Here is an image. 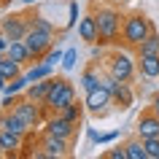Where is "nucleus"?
Returning <instances> with one entry per match:
<instances>
[{
    "mask_svg": "<svg viewBox=\"0 0 159 159\" xmlns=\"http://www.w3.org/2000/svg\"><path fill=\"white\" fill-rule=\"evenodd\" d=\"M92 14L97 19V30H100V46H121V25H124L121 8L94 0Z\"/></svg>",
    "mask_w": 159,
    "mask_h": 159,
    "instance_id": "1",
    "label": "nucleus"
},
{
    "mask_svg": "<svg viewBox=\"0 0 159 159\" xmlns=\"http://www.w3.org/2000/svg\"><path fill=\"white\" fill-rule=\"evenodd\" d=\"M102 67H105V73H111L113 78L119 81H124V84H132L135 75H138V59L129 49L124 46H111L105 54L100 57Z\"/></svg>",
    "mask_w": 159,
    "mask_h": 159,
    "instance_id": "2",
    "label": "nucleus"
},
{
    "mask_svg": "<svg viewBox=\"0 0 159 159\" xmlns=\"http://www.w3.org/2000/svg\"><path fill=\"white\" fill-rule=\"evenodd\" d=\"M157 30V25L151 22L148 14L143 11H132V14H124V25H121V46L129 51H135L151 33Z\"/></svg>",
    "mask_w": 159,
    "mask_h": 159,
    "instance_id": "3",
    "label": "nucleus"
},
{
    "mask_svg": "<svg viewBox=\"0 0 159 159\" xmlns=\"http://www.w3.org/2000/svg\"><path fill=\"white\" fill-rule=\"evenodd\" d=\"M75 100H78V94H75L73 81L65 78V75H51V86H49V94H46L43 108L49 111V113H59L67 105H73Z\"/></svg>",
    "mask_w": 159,
    "mask_h": 159,
    "instance_id": "4",
    "label": "nucleus"
},
{
    "mask_svg": "<svg viewBox=\"0 0 159 159\" xmlns=\"http://www.w3.org/2000/svg\"><path fill=\"white\" fill-rule=\"evenodd\" d=\"M14 113H16L22 121H27V127H30V129H38V127H43V121L51 116V113L43 108L41 102L30 100V97H25V94H19V97H16Z\"/></svg>",
    "mask_w": 159,
    "mask_h": 159,
    "instance_id": "5",
    "label": "nucleus"
},
{
    "mask_svg": "<svg viewBox=\"0 0 159 159\" xmlns=\"http://www.w3.org/2000/svg\"><path fill=\"white\" fill-rule=\"evenodd\" d=\"M84 105H86V113L94 119H102L108 116L111 108H113V94L105 89V86H94L92 92L84 94Z\"/></svg>",
    "mask_w": 159,
    "mask_h": 159,
    "instance_id": "6",
    "label": "nucleus"
},
{
    "mask_svg": "<svg viewBox=\"0 0 159 159\" xmlns=\"http://www.w3.org/2000/svg\"><path fill=\"white\" fill-rule=\"evenodd\" d=\"M70 154H73V140H65L41 129V159H65Z\"/></svg>",
    "mask_w": 159,
    "mask_h": 159,
    "instance_id": "7",
    "label": "nucleus"
},
{
    "mask_svg": "<svg viewBox=\"0 0 159 159\" xmlns=\"http://www.w3.org/2000/svg\"><path fill=\"white\" fill-rule=\"evenodd\" d=\"M30 16L33 11H19V14H8L0 19V30L8 35L11 41H25L27 30H30Z\"/></svg>",
    "mask_w": 159,
    "mask_h": 159,
    "instance_id": "8",
    "label": "nucleus"
},
{
    "mask_svg": "<svg viewBox=\"0 0 159 159\" xmlns=\"http://www.w3.org/2000/svg\"><path fill=\"white\" fill-rule=\"evenodd\" d=\"M54 41H57V35L30 27V30H27V35H25V43H27V49H30V54H33V62L46 57V51L54 46Z\"/></svg>",
    "mask_w": 159,
    "mask_h": 159,
    "instance_id": "9",
    "label": "nucleus"
},
{
    "mask_svg": "<svg viewBox=\"0 0 159 159\" xmlns=\"http://www.w3.org/2000/svg\"><path fill=\"white\" fill-rule=\"evenodd\" d=\"M43 132L57 135V138H65V140H75V138H78V124L67 121L62 113H51V116L43 121Z\"/></svg>",
    "mask_w": 159,
    "mask_h": 159,
    "instance_id": "10",
    "label": "nucleus"
},
{
    "mask_svg": "<svg viewBox=\"0 0 159 159\" xmlns=\"http://www.w3.org/2000/svg\"><path fill=\"white\" fill-rule=\"evenodd\" d=\"M138 138H159V116L151 111V105L148 108H143V113L138 116Z\"/></svg>",
    "mask_w": 159,
    "mask_h": 159,
    "instance_id": "11",
    "label": "nucleus"
},
{
    "mask_svg": "<svg viewBox=\"0 0 159 159\" xmlns=\"http://www.w3.org/2000/svg\"><path fill=\"white\" fill-rule=\"evenodd\" d=\"M78 38L84 43H89V46H97L100 43V30H97V19H94L92 11L78 19Z\"/></svg>",
    "mask_w": 159,
    "mask_h": 159,
    "instance_id": "12",
    "label": "nucleus"
},
{
    "mask_svg": "<svg viewBox=\"0 0 159 159\" xmlns=\"http://www.w3.org/2000/svg\"><path fill=\"white\" fill-rule=\"evenodd\" d=\"M22 146H25V138L11 129H0V154L3 157H19L22 154Z\"/></svg>",
    "mask_w": 159,
    "mask_h": 159,
    "instance_id": "13",
    "label": "nucleus"
},
{
    "mask_svg": "<svg viewBox=\"0 0 159 159\" xmlns=\"http://www.w3.org/2000/svg\"><path fill=\"white\" fill-rule=\"evenodd\" d=\"M102 73H105L102 62H92V65H86L84 70H81V78H78L81 89H84V92H92L94 86H100V81H102Z\"/></svg>",
    "mask_w": 159,
    "mask_h": 159,
    "instance_id": "14",
    "label": "nucleus"
},
{
    "mask_svg": "<svg viewBox=\"0 0 159 159\" xmlns=\"http://www.w3.org/2000/svg\"><path fill=\"white\" fill-rule=\"evenodd\" d=\"M140 78H159V54H135Z\"/></svg>",
    "mask_w": 159,
    "mask_h": 159,
    "instance_id": "15",
    "label": "nucleus"
},
{
    "mask_svg": "<svg viewBox=\"0 0 159 159\" xmlns=\"http://www.w3.org/2000/svg\"><path fill=\"white\" fill-rule=\"evenodd\" d=\"M135 102V92H132V84H124L119 81V86L113 89V108L116 111H129Z\"/></svg>",
    "mask_w": 159,
    "mask_h": 159,
    "instance_id": "16",
    "label": "nucleus"
},
{
    "mask_svg": "<svg viewBox=\"0 0 159 159\" xmlns=\"http://www.w3.org/2000/svg\"><path fill=\"white\" fill-rule=\"evenodd\" d=\"M0 129H11V132H16L25 138L27 132H30V127H27V121H22V119L14 113V111H0Z\"/></svg>",
    "mask_w": 159,
    "mask_h": 159,
    "instance_id": "17",
    "label": "nucleus"
},
{
    "mask_svg": "<svg viewBox=\"0 0 159 159\" xmlns=\"http://www.w3.org/2000/svg\"><path fill=\"white\" fill-rule=\"evenodd\" d=\"M49 86H51V75L49 78H41V81H30V86L25 89V97H30V100L35 102H46V94H49Z\"/></svg>",
    "mask_w": 159,
    "mask_h": 159,
    "instance_id": "18",
    "label": "nucleus"
},
{
    "mask_svg": "<svg viewBox=\"0 0 159 159\" xmlns=\"http://www.w3.org/2000/svg\"><path fill=\"white\" fill-rule=\"evenodd\" d=\"M11 59H16L19 65H33V54H30V49H27V43L25 41H11V46H8V51H6Z\"/></svg>",
    "mask_w": 159,
    "mask_h": 159,
    "instance_id": "19",
    "label": "nucleus"
},
{
    "mask_svg": "<svg viewBox=\"0 0 159 159\" xmlns=\"http://www.w3.org/2000/svg\"><path fill=\"white\" fill-rule=\"evenodd\" d=\"M25 75L30 78V81H41V78H49V75H54V67L46 65L43 59H35L33 65L25 67Z\"/></svg>",
    "mask_w": 159,
    "mask_h": 159,
    "instance_id": "20",
    "label": "nucleus"
},
{
    "mask_svg": "<svg viewBox=\"0 0 159 159\" xmlns=\"http://www.w3.org/2000/svg\"><path fill=\"white\" fill-rule=\"evenodd\" d=\"M59 113H62L67 121H73V124L81 127V121H84V113H86V105H84V100H75L73 105H67V108H65V111H59Z\"/></svg>",
    "mask_w": 159,
    "mask_h": 159,
    "instance_id": "21",
    "label": "nucleus"
},
{
    "mask_svg": "<svg viewBox=\"0 0 159 159\" xmlns=\"http://www.w3.org/2000/svg\"><path fill=\"white\" fill-rule=\"evenodd\" d=\"M124 148H127V159H148V151H146L143 138H132V140H127Z\"/></svg>",
    "mask_w": 159,
    "mask_h": 159,
    "instance_id": "22",
    "label": "nucleus"
},
{
    "mask_svg": "<svg viewBox=\"0 0 159 159\" xmlns=\"http://www.w3.org/2000/svg\"><path fill=\"white\" fill-rule=\"evenodd\" d=\"M0 73L6 75V81H11V78H16V75L25 73V65H19L16 59H11L8 54L3 57V62H0Z\"/></svg>",
    "mask_w": 159,
    "mask_h": 159,
    "instance_id": "23",
    "label": "nucleus"
},
{
    "mask_svg": "<svg viewBox=\"0 0 159 159\" xmlns=\"http://www.w3.org/2000/svg\"><path fill=\"white\" fill-rule=\"evenodd\" d=\"M27 86H30V78H27V75L22 73V75H16V78H11L8 84H6L3 94H14V97H16V94H25V89H27Z\"/></svg>",
    "mask_w": 159,
    "mask_h": 159,
    "instance_id": "24",
    "label": "nucleus"
},
{
    "mask_svg": "<svg viewBox=\"0 0 159 159\" xmlns=\"http://www.w3.org/2000/svg\"><path fill=\"white\" fill-rule=\"evenodd\" d=\"M135 54H159V30H154V33L135 49Z\"/></svg>",
    "mask_w": 159,
    "mask_h": 159,
    "instance_id": "25",
    "label": "nucleus"
},
{
    "mask_svg": "<svg viewBox=\"0 0 159 159\" xmlns=\"http://www.w3.org/2000/svg\"><path fill=\"white\" fill-rule=\"evenodd\" d=\"M30 27H35V30H43V33H51V35H57V27L51 25L49 19H43L41 14H35V11H33V16H30Z\"/></svg>",
    "mask_w": 159,
    "mask_h": 159,
    "instance_id": "26",
    "label": "nucleus"
},
{
    "mask_svg": "<svg viewBox=\"0 0 159 159\" xmlns=\"http://www.w3.org/2000/svg\"><path fill=\"white\" fill-rule=\"evenodd\" d=\"M62 57H65V51L59 49V46H51L49 51H46V57H43V62H46V65H57V62H62Z\"/></svg>",
    "mask_w": 159,
    "mask_h": 159,
    "instance_id": "27",
    "label": "nucleus"
},
{
    "mask_svg": "<svg viewBox=\"0 0 159 159\" xmlns=\"http://www.w3.org/2000/svg\"><path fill=\"white\" fill-rule=\"evenodd\" d=\"M59 65L65 67V70H73V67L78 65V51H75V49H67V51H65V57H62V62H59Z\"/></svg>",
    "mask_w": 159,
    "mask_h": 159,
    "instance_id": "28",
    "label": "nucleus"
},
{
    "mask_svg": "<svg viewBox=\"0 0 159 159\" xmlns=\"http://www.w3.org/2000/svg\"><path fill=\"white\" fill-rule=\"evenodd\" d=\"M100 157H102V159H127V148H124V146H116V148L102 151Z\"/></svg>",
    "mask_w": 159,
    "mask_h": 159,
    "instance_id": "29",
    "label": "nucleus"
},
{
    "mask_svg": "<svg viewBox=\"0 0 159 159\" xmlns=\"http://www.w3.org/2000/svg\"><path fill=\"white\" fill-rule=\"evenodd\" d=\"M146 151H148V159H159V138H146Z\"/></svg>",
    "mask_w": 159,
    "mask_h": 159,
    "instance_id": "30",
    "label": "nucleus"
},
{
    "mask_svg": "<svg viewBox=\"0 0 159 159\" xmlns=\"http://www.w3.org/2000/svg\"><path fill=\"white\" fill-rule=\"evenodd\" d=\"M89 138H92L94 143H113V140L119 138V132H105V135H100V132H94V129H92Z\"/></svg>",
    "mask_w": 159,
    "mask_h": 159,
    "instance_id": "31",
    "label": "nucleus"
},
{
    "mask_svg": "<svg viewBox=\"0 0 159 159\" xmlns=\"http://www.w3.org/2000/svg\"><path fill=\"white\" fill-rule=\"evenodd\" d=\"M8 46H11V38H8L6 33H3V30H0V51L6 54V51H8Z\"/></svg>",
    "mask_w": 159,
    "mask_h": 159,
    "instance_id": "32",
    "label": "nucleus"
},
{
    "mask_svg": "<svg viewBox=\"0 0 159 159\" xmlns=\"http://www.w3.org/2000/svg\"><path fill=\"white\" fill-rule=\"evenodd\" d=\"M75 11H78V6H75V3H70V19H67V27L75 25Z\"/></svg>",
    "mask_w": 159,
    "mask_h": 159,
    "instance_id": "33",
    "label": "nucleus"
},
{
    "mask_svg": "<svg viewBox=\"0 0 159 159\" xmlns=\"http://www.w3.org/2000/svg\"><path fill=\"white\" fill-rule=\"evenodd\" d=\"M151 111H154V113L159 116V92L154 94V97H151Z\"/></svg>",
    "mask_w": 159,
    "mask_h": 159,
    "instance_id": "34",
    "label": "nucleus"
},
{
    "mask_svg": "<svg viewBox=\"0 0 159 159\" xmlns=\"http://www.w3.org/2000/svg\"><path fill=\"white\" fill-rule=\"evenodd\" d=\"M100 3H108V6H119V8H121V6H127L129 0H100Z\"/></svg>",
    "mask_w": 159,
    "mask_h": 159,
    "instance_id": "35",
    "label": "nucleus"
},
{
    "mask_svg": "<svg viewBox=\"0 0 159 159\" xmlns=\"http://www.w3.org/2000/svg\"><path fill=\"white\" fill-rule=\"evenodd\" d=\"M6 84H8V81H6V75L0 73V92H3V89H6Z\"/></svg>",
    "mask_w": 159,
    "mask_h": 159,
    "instance_id": "36",
    "label": "nucleus"
},
{
    "mask_svg": "<svg viewBox=\"0 0 159 159\" xmlns=\"http://www.w3.org/2000/svg\"><path fill=\"white\" fill-rule=\"evenodd\" d=\"M8 3H11V0H0V6H8Z\"/></svg>",
    "mask_w": 159,
    "mask_h": 159,
    "instance_id": "37",
    "label": "nucleus"
},
{
    "mask_svg": "<svg viewBox=\"0 0 159 159\" xmlns=\"http://www.w3.org/2000/svg\"><path fill=\"white\" fill-rule=\"evenodd\" d=\"M22 3H27V6H30V3H35V0H22Z\"/></svg>",
    "mask_w": 159,
    "mask_h": 159,
    "instance_id": "38",
    "label": "nucleus"
},
{
    "mask_svg": "<svg viewBox=\"0 0 159 159\" xmlns=\"http://www.w3.org/2000/svg\"><path fill=\"white\" fill-rule=\"evenodd\" d=\"M3 57H6V54H3V51H0V62H3Z\"/></svg>",
    "mask_w": 159,
    "mask_h": 159,
    "instance_id": "39",
    "label": "nucleus"
},
{
    "mask_svg": "<svg viewBox=\"0 0 159 159\" xmlns=\"http://www.w3.org/2000/svg\"><path fill=\"white\" fill-rule=\"evenodd\" d=\"M0 157H3V154H0Z\"/></svg>",
    "mask_w": 159,
    "mask_h": 159,
    "instance_id": "40",
    "label": "nucleus"
}]
</instances>
